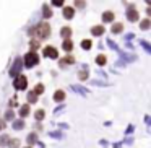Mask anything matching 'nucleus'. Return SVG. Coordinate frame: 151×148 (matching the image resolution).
I'll return each mask as SVG.
<instances>
[{
	"instance_id": "obj_1",
	"label": "nucleus",
	"mask_w": 151,
	"mask_h": 148,
	"mask_svg": "<svg viewBox=\"0 0 151 148\" xmlns=\"http://www.w3.org/2000/svg\"><path fill=\"white\" fill-rule=\"evenodd\" d=\"M29 34L31 36H36L37 39H46L50 34V26L47 23H41V25H37V26H34L33 30L29 31Z\"/></svg>"
},
{
	"instance_id": "obj_2",
	"label": "nucleus",
	"mask_w": 151,
	"mask_h": 148,
	"mask_svg": "<svg viewBox=\"0 0 151 148\" xmlns=\"http://www.w3.org/2000/svg\"><path fill=\"white\" fill-rule=\"evenodd\" d=\"M23 59H24L23 62H24V65H26V67H34V65L39 64V57H37L36 52H28Z\"/></svg>"
},
{
	"instance_id": "obj_3",
	"label": "nucleus",
	"mask_w": 151,
	"mask_h": 148,
	"mask_svg": "<svg viewBox=\"0 0 151 148\" xmlns=\"http://www.w3.org/2000/svg\"><path fill=\"white\" fill-rule=\"evenodd\" d=\"M15 90H26L28 86V78L24 75H18L17 78H15Z\"/></svg>"
},
{
	"instance_id": "obj_4",
	"label": "nucleus",
	"mask_w": 151,
	"mask_h": 148,
	"mask_svg": "<svg viewBox=\"0 0 151 148\" xmlns=\"http://www.w3.org/2000/svg\"><path fill=\"white\" fill-rule=\"evenodd\" d=\"M44 56L49 57V59H57V57H59V52H57L55 47L47 46V47H44Z\"/></svg>"
},
{
	"instance_id": "obj_5",
	"label": "nucleus",
	"mask_w": 151,
	"mask_h": 148,
	"mask_svg": "<svg viewBox=\"0 0 151 148\" xmlns=\"http://www.w3.org/2000/svg\"><path fill=\"white\" fill-rule=\"evenodd\" d=\"M127 18L130 21H137L138 20V12L133 8V5H128V12H127Z\"/></svg>"
},
{
	"instance_id": "obj_6",
	"label": "nucleus",
	"mask_w": 151,
	"mask_h": 148,
	"mask_svg": "<svg viewBox=\"0 0 151 148\" xmlns=\"http://www.w3.org/2000/svg\"><path fill=\"white\" fill-rule=\"evenodd\" d=\"M63 17H65V20H72V18L75 17V10H73V7H65L63 8Z\"/></svg>"
},
{
	"instance_id": "obj_7",
	"label": "nucleus",
	"mask_w": 151,
	"mask_h": 148,
	"mask_svg": "<svg viewBox=\"0 0 151 148\" xmlns=\"http://www.w3.org/2000/svg\"><path fill=\"white\" fill-rule=\"evenodd\" d=\"M20 67H21V60L18 59L17 62H15V65L12 67V70H10V75H12V77H18V73H20Z\"/></svg>"
},
{
	"instance_id": "obj_8",
	"label": "nucleus",
	"mask_w": 151,
	"mask_h": 148,
	"mask_svg": "<svg viewBox=\"0 0 151 148\" xmlns=\"http://www.w3.org/2000/svg\"><path fill=\"white\" fill-rule=\"evenodd\" d=\"M114 18H115V15L112 13V12H104V13H102V21H106V23H112Z\"/></svg>"
},
{
	"instance_id": "obj_9",
	"label": "nucleus",
	"mask_w": 151,
	"mask_h": 148,
	"mask_svg": "<svg viewBox=\"0 0 151 148\" xmlns=\"http://www.w3.org/2000/svg\"><path fill=\"white\" fill-rule=\"evenodd\" d=\"M122 30H124V25H122V23H114V25H112V28H111V33L119 34V33H122Z\"/></svg>"
},
{
	"instance_id": "obj_10",
	"label": "nucleus",
	"mask_w": 151,
	"mask_h": 148,
	"mask_svg": "<svg viewBox=\"0 0 151 148\" xmlns=\"http://www.w3.org/2000/svg\"><path fill=\"white\" fill-rule=\"evenodd\" d=\"M54 99H55V101H63V99H65V91H63V90H57V91L54 93Z\"/></svg>"
},
{
	"instance_id": "obj_11",
	"label": "nucleus",
	"mask_w": 151,
	"mask_h": 148,
	"mask_svg": "<svg viewBox=\"0 0 151 148\" xmlns=\"http://www.w3.org/2000/svg\"><path fill=\"white\" fill-rule=\"evenodd\" d=\"M91 33H93V36H101L102 33H104V26H93L91 28Z\"/></svg>"
},
{
	"instance_id": "obj_12",
	"label": "nucleus",
	"mask_w": 151,
	"mask_h": 148,
	"mask_svg": "<svg viewBox=\"0 0 151 148\" xmlns=\"http://www.w3.org/2000/svg\"><path fill=\"white\" fill-rule=\"evenodd\" d=\"M75 62V59H73L72 56H67V57H63L62 60H60V67H65V65H70V64H73Z\"/></svg>"
},
{
	"instance_id": "obj_13",
	"label": "nucleus",
	"mask_w": 151,
	"mask_h": 148,
	"mask_svg": "<svg viewBox=\"0 0 151 148\" xmlns=\"http://www.w3.org/2000/svg\"><path fill=\"white\" fill-rule=\"evenodd\" d=\"M62 47H63V51L70 52V51L73 49V41L72 39H65V41H63V44H62Z\"/></svg>"
},
{
	"instance_id": "obj_14",
	"label": "nucleus",
	"mask_w": 151,
	"mask_h": 148,
	"mask_svg": "<svg viewBox=\"0 0 151 148\" xmlns=\"http://www.w3.org/2000/svg\"><path fill=\"white\" fill-rule=\"evenodd\" d=\"M60 34H62L65 39H70V34H72V30H70L68 26H63L62 30H60Z\"/></svg>"
},
{
	"instance_id": "obj_15",
	"label": "nucleus",
	"mask_w": 151,
	"mask_h": 148,
	"mask_svg": "<svg viewBox=\"0 0 151 148\" xmlns=\"http://www.w3.org/2000/svg\"><path fill=\"white\" fill-rule=\"evenodd\" d=\"M28 114H29V106H28V104H23V106L20 108V116H21V117H26Z\"/></svg>"
},
{
	"instance_id": "obj_16",
	"label": "nucleus",
	"mask_w": 151,
	"mask_h": 148,
	"mask_svg": "<svg viewBox=\"0 0 151 148\" xmlns=\"http://www.w3.org/2000/svg\"><path fill=\"white\" fill-rule=\"evenodd\" d=\"M44 116H46V112H44L42 109H39V111H36V112H34V117H36V121H42V119H44Z\"/></svg>"
},
{
	"instance_id": "obj_17",
	"label": "nucleus",
	"mask_w": 151,
	"mask_h": 148,
	"mask_svg": "<svg viewBox=\"0 0 151 148\" xmlns=\"http://www.w3.org/2000/svg\"><path fill=\"white\" fill-rule=\"evenodd\" d=\"M106 62H107V60H106V56H98L96 57V64H98V65H106Z\"/></svg>"
},
{
	"instance_id": "obj_18",
	"label": "nucleus",
	"mask_w": 151,
	"mask_h": 148,
	"mask_svg": "<svg viewBox=\"0 0 151 148\" xmlns=\"http://www.w3.org/2000/svg\"><path fill=\"white\" fill-rule=\"evenodd\" d=\"M36 140H37V135L36 134H29V135H28V143H29V147L33 143H36Z\"/></svg>"
},
{
	"instance_id": "obj_19",
	"label": "nucleus",
	"mask_w": 151,
	"mask_h": 148,
	"mask_svg": "<svg viewBox=\"0 0 151 148\" xmlns=\"http://www.w3.org/2000/svg\"><path fill=\"white\" fill-rule=\"evenodd\" d=\"M8 147H10V148H18V147H20V142H18L17 138H13V140H8Z\"/></svg>"
},
{
	"instance_id": "obj_20",
	"label": "nucleus",
	"mask_w": 151,
	"mask_h": 148,
	"mask_svg": "<svg viewBox=\"0 0 151 148\" xmlns=\"http://www.w3.org/2000/svg\"><path fill=\"white\" fill-rule=\"evenodd\" d=\"M36 101H37V96L33 91H29L28 93V103H36Z\"/></svg>"
},
{
	"instance_id": "obj_21",
	"label": "nucleus",
	"mask_w": 151,
	"mask_h": 148,
	"mask_svg": "<svg viewBox=\"0 0 151 148\" xmlns=\"http://www.w3.org/2000/svg\"><path fill=\"white\" fill-rule=\"evenodd\" d=\"M23 127H24V122H23V121L13 122V129H15V130H20V129H23Z\"/></svg>"
},
{
	"instance_id": "obj_22",
	"label": "nucleus",
	"mask_w": 151,
	"mask_h": 148,
	"mask_svg": "<svg viewBox=\"0 0 151 148\" xmlns=\"http://www.w3.org/2000/svg\"><path fill=\"white\" fill-rule=\"evenodd\" d=\"M150 25H151V20H143L140 23V28H141V30H148V28H150Z\"/></svg>"
},
{
	"instance_id": "obj_23",
	"label": "nucleus",
	"mask_w": 151,
	"mask_h": 148,
	"mask_svg": "<svg viewBox=\"0 0 151 148\" xmlns=\"http://www.w3.org/2000/svg\"><path fill=\"white\" fill-rule=\"evenodd\" d=\"M81 47H83V49H86V51H88V49H91V41H89V39L81 41Z\"/></svg>"
},
{
	"instance_id": "obj_24",
	"label": "nucleus",
	"mask_w": 151,
	"mask_h": 148,
	"mask_svg": "<svg viewBox=\"0 0 151 148\" xmlns=\"http://www.w3.org/2000/svg\"><path fill=\"white\" fill-rule=\"evenodd\" d=\"M42 13H44V17H46V18H50V17H52V10H50V8L47 7V5H46V7H44Z\"/></svg>"
},
{
	"instance_id": "obj_25",
	"label": "nucleus",
	"mask_w": 151,
	"mask_h": 148,
	"mask_svg": "<svg viewBox=\"0 0 151 148\" xmlns=\"http://www.w3.org/2000/svg\"><path fill=\"white\" fill-rule=\"evenodd\" d=\"M33 93H34L36 96H37V95H41V93H44V86H42V85H37L36 88L33 90Z\"/></svg>"
},
{
	"instance_id": "obj_26",
	"label": "nucleus",
	"mask_w": 151,
	"mask_h": 148,
	"mask_svg": "<svg viewBox=\"0 0 151 148\" xmlns=\"http://www.w3.org/2000/svg\"><path fill=\"white\" fill-rule=\"evenodd\" d=\"M78 78H80V80H86V78H88V70H80Z\"/></svg>"
},
{
	"instance_id": "obj_27",
	"label": "nucleus",
	"mask_w": 151,
	"mask_h": 148,
	"mask_svg": "<svg viewBox=\"0 0 151 148\" xmlns=\"http://www.w3.org/2000/svg\"><path fill=\"white\" fill-rule=\"evenodd\" d=\"M29 46H31V49H33L31 52H34L36 49H39V41H31V43H29Z\"/></svg>"
},
{
	"instance_id": "obj_28",
	"label": "nucleus",
	"mask_w": 151,
	"mask_h": 148,
	"mask_svg": "<svg viewBox=\"0 0 151 148\" xmlns=\"http://www.w3.org/2000/svg\"><path fill=\"white\" fill-rule=\"evenodd\" d=\"M8 140H10V138H8V135H4V137L0 138V145H7Z\"/></svg>"
},
{
	"instance_id": "obj_29",
	"label": "nucleus",
	"mask_w": 151,
	"mask_h": 148,
	"mask_svg": "<svg viewBox=\"0 0 151 148\" xmlns=\"http://www.w3.org/2000/svg\"><path fill=\"white\" fill-rule=\"evenodd\" d=\"M5 117H7V119H10V121H12V119H13V112H12V111H7Z\"/></svg>"
},
{
	"instance_id": "obj_30",
	"label": "nucleus",
	"mask_w": 151,
	"mask_h": 148,
	"mask_svg": "<svg viewBox=\"0 0 151 148\" xmlns=\"http://www.w3.org/2000/svg\"><path fill=\"white\" fill-rule=\"evenodd\" d=\"M52 5H63V2H62V0H54Z\"/></svg>"
},
{
	"instance_id": "obj_31",
	"label": "nucleus",
	"mask_w": 151,
	"mask_h": 148,
	"mask_svg": "<svg viewBox=\"0 0 151 148\" xmlns=\"http://www.w3.org/2000/svg\"><path fill=\"white\" fill-rule=\"evenodd\" d=\"M75 5H78V7H85V2H75Z\"/></svg>"
},
{
	"instance_id": "obj_32",
	"label": "nucleus",
	"mask_w": 151,
	"mask_h": 148,
	"mask_svg": "<svg viewBox=\"0 0 151 148\" xmlns=\"http://www.w3.org/2000/svg\"><path fill=\"white\" fill-rule=\"evenodd\" d=\"M4 125H5L4 122H0V130H2V129H4Z\"/></svg>"
},
{
	"instance_id": "obj_33",
	"label": "nucleus",
	"mask_w": 151,
	"mask_h": 148,
	"mask_svg": "<svg viewBox=\"0 0 151 148\" xmlns=\"http://www.w3.org/2000/svg\"><path fill=\"white\" fill-rule=\"evenodd\" d=\"M26 148H31V147H26Z\"/></svg>"
}]
</instances>
